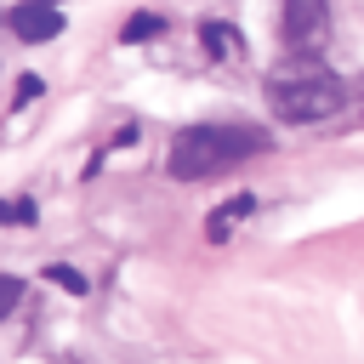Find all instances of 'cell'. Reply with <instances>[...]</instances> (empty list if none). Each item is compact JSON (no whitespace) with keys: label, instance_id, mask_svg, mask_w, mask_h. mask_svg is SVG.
I'll return each mask as SVG.
<instances>
[{"label":"cell","instance_id":"obj_1","mask_svg":"<svg viewBox=\"0 0 364 364\" xmlns=\"http://www.w3.org/2000/svg\"><path fill=\"white\" fill-rule=\"evenodd\" d=\"M267 102H273L279 119H290V125H313V119H330V114L347 108V85H341L330 68L296 57V63H284V68L267 74Z\"/></svg>","mask_w":364,"mask_h":364},{"label":"cell","instance_id":"obj_2","mask_svg":"<svg viewBox=\"0 0 364 364\" xmlns=\"http://www.w3.org/2000/svg\"><path fill=\"white\" fill-rule=\"evenodd\" d=\"M250 154H262V131H250V125H188V131H176L165 171L176 182H199V176H216Z\"/></svg>","mask_w":364,"mask_h":364},{"label":"cell","instance_id":"obj_3","mask_svg":"<svg viewBox=\"0 0 364 364\" xmlns=\"http://www.w3.org/2000/svg\"><path fill=\"white\" fill-rule=\"evenodd\" d=\"M279 34L296 57H307L324 34H330V0H284L279 11Z\"/></svg>","mask_w":364,"mask_h":364},{"label":"cell","instance_id":"obj_4","mask_svg":"<svg viewBox=\"0 0 364 364\" xmlns=\"http://www.w3.org/2000/svg\"><path fill=\"white\" fill-rule=\"evenodd\" d=\"M11 34L17 40H28V46H40V40H57L63 34V11L57 6H46V0H28V6H11Z\"/></svg>","mask_w":364,"mask_h":364},{"label":"cell","instance_id":"obj_5","mask_svg":"<svg viewBox=\"0 0 364 364\" xmlns=\"http://www.w3.org/2000/svg\"><path fill=\"white\" fill-rule=\"evenodd\" d=\"M199 40H205V51H210V57H228V63H233V57H245V34H239L233 23H205V28H199Z\"/></svg>","mask_w":364,"mask_h":364},{"label":"cell","instance_id":"obj_6","mask_svg":"<svg viewBox=\"0 0 364 364\" xmlns=\"http://www.w3.org/2000/svg\"><path fill=\"white\" fill-rule=\"evenodd\" d=\"M245 216H250V193H239V199H233V205H222V210H216V216H210V239H216V245H222V239H228V233H233V228H239V222H245Z\"/></svg>","mask_w":364,"mask_h":364},{"label":"cell","instance_id":"obj_7","mask_svg":"<svg viewBox=\"0 0 364 364\" xmlns=\"http://www.w3.org/2000/svg\"><path fill=\"white\" fill-rule=\"evenodd\" d=\"M154 34H159V17H154V11H136V17L119 23V40H131V46H136V40H154Z\"/></svg>","mask_w":364,"mask_h":364},{"label":"cell","instance_id":"obj_8","mask_svg":"<svg viewBox=\"0 0 364 364\" xmlns=\"http://www.w3.org/2000/svg\"><path fill=\"white\" fill-rule=\"evenodd\" d=\"M17 301H23V279H17V273H0V318H6Z\"/></svg>","mask_w":364,"mask_h":364},{"label":"cell","instance_id":"obj_9","mask_svg":"<svg viewBox=\"0 0 364 364\" xmlns=\"http://www.w3.org/2000/svg\"><path fill=\"white\" fill-rule=\"evenodd\" d=\"M46 279H57V284H63L68 296H85V279H80L74 267H63V262H57V267H46Z\"/></svg>","mask_w":364,"mask_h":364},{"label":"cell","instance_id":"obj_10","mask_svg":"<svg viewBox=\"0 0 364 364\" xmlns=\"http://www.w3.org/2000/svg\"><path fill=\"white\" fill-rule=\"evenodd\" d=\"M0 222H34V205L23 199V205H0Z\"/></svg>","mask_w":364,"mask_h":364},{"label":"cell","instance_id":"obj_11","mask_svg":"<svg viewBox=\"0 0 364 364\" xmlns=\"http://www.w3.org/2000/svg\"><path fill=\"white\" fill-rule=\"evenodd\" d=\"M34 97H40V80L23 74V80H17V102H34Z\"/></svg>","mask_w":364,"mask_h":364}]
</instances>
